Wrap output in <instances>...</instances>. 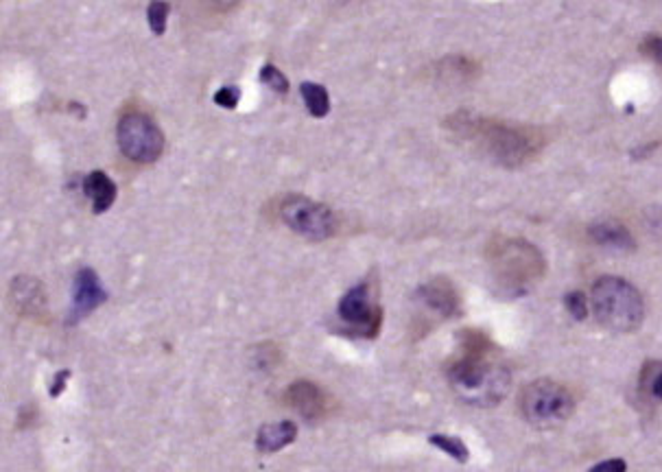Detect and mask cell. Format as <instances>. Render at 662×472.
I'll use <instances>...</instances> for the list:
<instances>
[{
    "label": "cell",
    "instance_id": "1",
    "mask_svg": "<svg viewBox=\"0 0 662 472\" xmlns=\"http://www.w3.org/2000/svg\"><path fill=\"white\" fill-rule=\"evenodd\" d=\"M459 354L448 363V381L455 394L472 407H494L505 398L512 376L503 365L490 363L492 341L481 330H459Z\"/></svg>",
    "mask_w": 662,
    "mask_h": 472
},
{
    "label": "cell",
    "instance_id": "2",
    "mask_svg": "<svg viewBox=\"0 0 662 472\" xmlns=\"http://www.w3.org/2000/svg\"><path fill=\"white\" fill-rule=\"evenodd\" d=\"M451 129L488 160L510 169L536 158L542 145H545V138L534 127L470 116L466 112L451 118Z\"/></svg>",
    "mask_w": 662,
    "mask_h": 472
},
{
    "label": "cell",
    "instance_id": "3",
    "mask_svg": "<svg viewBox=\"0 0 662 472\" xmlns=\"http://www.w3.org/2000/svg\"><path fill=\"white\" fill-rule=\"evenodd\" d=\"M492 276L507 298H516L529 291L531 285L545 276V256L531 243L512 236H499L488 247Z\"/></svg>",
    "mask_w": 662,
    "mask_h": 472
},
{
    "label": "cell",
    "instance_id": "4",
    "mask_svg": "<svg viewBox=\"0 0 662 472\" xmlns=\"http://www.w3.org/2000/svg\"><path fill=\"white\" fill-rule=\"evenodd\" d=\"M593 313L612 333H634L645 320V302L628 280L604 276L593 285Z\"/></svg>",
    "mask_w": 662,
    "mask_h": 472
},
{
    "label": "cell",
    "instance_id": "5",
    "mask_svg": "<svg viewBox=\"0 0 662 472\" xmlns=\"http://www.w3.org/2000/svg\"><path fill=\"white\" fill-rule=\"evenodd\" d=\"M575 409L573 394L564 385L540 379L527 385L520 394L523 418L538 429H558L571 418Z\"/></svg>",
    "mask_w": 662,
    "mask_h": 472
},
{
    "label": "cell",
    "instance_id": "6",
    "mask_svg": "<svg viewBox=\"0 0 662 472\" xmlns=\"http://www.w3.org/2000/svg\"><path fill=\"white\" fill-rule=\"evenodd\" d=\"M118 147L123 156L138 164L156 162L164 151L162 129L151 116L143 112H129L118 121Z\"/></svg>",
    "mask_w": 662,
    "mask_h": 472
},
{
    "label": "cell",
    "instance_id": "7",
    "mask_svg": "<svg viewBox=\"0 0 662 472\" xmlns=\"http://www.w3.org/2000/svg\"><path fill=\"white\" fill-rule=\"evenodd\" d=\"M280 217L295 234L311 241H324L337 230L335 212L306 197H287L280 204Z\"/></svg>",
    "mask_w": 662,
    "mask_h": 472
},
{
    "label": "cell",
    "instance_id": "8",
    "mask_svg": "<svg viewBox=\"0 0 662 472\" xmlns=\"http://www.w3.org/2000/svg\"><path fill=\"white\" fill-rule=\"evenodd\" d=\"M339 320L344 322L352 335L376 337L383 324V309L374 300V291L370 285H357L344 293L337 306Z\"/></svg>",
    "mask_w": 662,
    "mask_h": 472
},
{
    "label": "cell",
    "instance_id": "9",
    "mask_svg": "<svg viewBox=\"0 0 662 472\" xmlns=\"http://www.w3.org/2000/svg\"><path fill=\"white\" fill-rule=\"evenodd\" d=\"M108 300V291L103 289L97 271L84 267L75 278L73 289V313L68 315V326L77 324L79 320L88 317L97 306Z\"/></svg>",
    "mask_w": 662,
    "mask_h": 472
},
{
    "label": "cell",
    "instance_id": "10",
    "mask_svg": "<svg viewBox=\"0 0 662 472\" xmlns=\"http://www.w3.org/2000/svg\"><path fill=\"white\" fill-rule=\"evenodd\" d=\"M287 405L306 422H317L328 413V396L311 381H295L287 389Z\"/></svg>",
    "mask_w": 662,
    "mask_h": 472
},
{
    "label": "cell",
    "instance_id": "11",
    "mask_svg": "<svg viewBox=\"0 0 662 472\" xmlns=\"http://www.w3.org/2000/svg\"><path fill=\"white\" fill-rule=\"evenodd\" d=\"M418 298L435 311L440 317H457L461 313V302L455 287L446 278H435L429 285H422L418 289Z\"/></svg>",
    "mask_w": 662,
    "mask_h": 472
},
{
    "label": "cell",
    "instance_id": "12",
    "mask_svg": "<svg viewBox=\"0 0 662 472\" xmlns=\"http://www.w3.org/2000/svg\"><path fill=\"white\" fill-rule=\"evenodd\" d=\"M84 193H86V197H90L94 215H103V212H108L112 208V204L116 202V195H118L112 177L103 171H92L86 177Z\"/></svg>",
    "mask_w": 662,
    "mask_h": 472
},
{
    "label": "cell",
    "instance_id": "13",
    "mask_svg": "<svg viewBox=\"0 0 662 472\" xmlns=\"http://www.w3.org/2000/svg\"><path fill=\"white\" fill-rule=\"evenodd\" d=\"M11 300L22 315H38L46 306V295L38 280L33 278H16L11 285Z\"/></svg>",
    "mask_w": 662,
    "mask_h": 472
},
{
    "label": "cell",
    "instance_id": "14",
    "mask_svg": "<svg viewBox=\"0 0 662 472\" xmlns=\"http://www.w3.org/2000/svg\"><path fill=\"white\" fill-rule=\"evenodd\" d=\"M295 438H298V427H295V424L289 420L276 422V424H265V427H260V431H258L256 446H258V451H263V453H276V451H280V448H285L291 442H295Z\"/></svg>",
    "mask_w": 662,
    "mask_h": 472
},
{
    "label": "cell",
    "instance_id": "15",
    "mask_svg": "<svg viewBox=\"0 0 662 472\" xmlns=\"http://www.w3.org/2000/svg\"><path fill=\"white\" fill-rule=\"evenodd\" d=\"M590 236H593V241H597L599 245L612 247V250L630 252L636 247L630 230H625L621 223L614 221H601L595 223V226H590Z\"/></svg>",
    "mask_w": 662,
    "mask_h": 472
},
{
    "label": "cell",
    "instance_id": "16",
    "mask_svg": "<svg viewBox=\"0 0 662 472\" xmlns=\"http://www.w3.org/2000/svg\"><path fill=\"white\" fill-rule=\"evenodd\" d=\"M302 99L306 103V110H309L311 116L315 118H324L330 112V97L328 90L319 84H311V81H304L300 86Z\"/></svg>",
    "mask_w": 662,
    "mask_h": 472
},
{
    "label": "cell",
    "instance_id": "17",
    "mask_svg": "<svg viewBox=\"0 0 662 472\" xmlns=\"http://www.w3.org/2000/svg\"><path fill=\"white\" fill-rule=\"evenodd\" d=\"M429 442L435 446V448H440V451H444L446 455H451L457 464H466L468 459H470V453H468V446L461 442L459 438H453V435H442V433H437V435H431Z\"/></svg>",
    "mask_w": 662,
    "mask_h": 472
},
{
    "label": "cell",
    "instance_id": "18",
    "mask_svg": "<svg viewBox=\"0 0 662 472\" xmlns=\"http://www.w3.org/2000/svg\"><path fill=\"white\" fill-rule=\"evenodd\" d=\"M169 14H171V5L167 0H151V5L147 9V20L153 35H164V31H167Z\"/></svg>",
    "mask_w": 662,
    "mask_h": 472
},
{
    "label": "cell",
    "instance_id": "19",
    "mask_svg": "<svg viewBox=\"0 0 662 472\" xmlns=\"http://www.w3.org/2000/svg\"><path fill=\"white\" fill-rule=\"evenodd\" d=\"M260 81H263L265 86H269L274 92L278 94H287L289 92V79L280 73L276 66H263L260 68Z\"/></svg>",
    "mask_w": 662,
    "mask_h": 472
},
{
    "label": "cell",
    "instance_id": "20",
    "mask_svg": "<svg viewBox=\"0 0 662 472\" xmlns=\"http://www.w3.org/2000/svg\"><path fill=\"white\" fill-rule=\"evenodd\" d=\"M564 306L566 311L571 313L573 320L577 322H584L588 317V300L582 291H571L564 295Z\"/></svg>",
    "mask_w": 662,
    "mask_h": 472
},
{
    "label": "cell",
    "instance_id": "21",
    "mask_svg": "<svg viewBox=\"0 0 662 472\" xmlns=\"http://www.w3.org/2000/svg\"><path fill=\"white\" fill-rule=\"evenodd\" d=\"M239 101H241V90L236 86H223L215 94V103L223 110H234L236 105H239Z\"/></svg>",
    "mask_w": 662,
    "mask_h": 472
},
{
    "label": "cell",
    "instance_id": "22",
    "mask_svg": "<svg viewBox=\"0 0 662 472\" xmlns=\"http://www.w3.org/2000/svg\"><path fill=\"white\" fill-rule=\"evenodd\" d=\"M641 51H643V55H647L649 59H654L656 64L662 66V38H658V35H652V38H647L641 44Z\"/></svg>",
    "mask_w": 662,
    "mask_h": 472
},
{
    "label": "cell",
    "instance_id": "23",
    "mask_svg": "<svg viewBox=\"0 0 662 472\" xmlns=\"http://www.w3.org/2000/svg\"><path fill=\"white\" fill-rule=\"evenodd\" d=\"M68 379H70V372H68V370H62V372H57V374L53 376V383H51V389H49L51 398H57V396H62V394H64Z\"/></svg>",
    "mask_w": 662,
    "mask_h": 472
},
{
    "label": "cell",
    "instance_id": "24",
    "mask_svg": "<svg viewBox=\"0 0 662 472\" xmlns=\"http://www.w3.org/2000/svg\"><path fill=\"white\" fill-rule=\"evenodd\" d=\"M625 470H628V466H625L623 459H606V462L590 468V472H625Z\"/></svg>",
    "mask_w": 662,
    "mask_h": 472
},
{
    "label": "cell",
    "instance_id": "25",
    "mask_svg": "<svg viewBox=\"0 0 662 472\" xmlns=\"http://www.w3.org/2000/svg\"><path fill=\"white\" fill-rule=\"evenodd\" d=\"M652 394H654L658 400H662V372H658V374L654 376V381H652Z\"/></svg>",
    "mask_w": 662,
    "mask_h": 472
},
{
    "label": "cell",
    "instance_id": "26",
    "mask_svg": "<svg viewBox=\"0 0 662 472\" xmlns=\"http://www.w3.org/2000/svg\"><path fill=\"white\" fill-rule=\"evenodd\" d=\"M212 5H217V7H223V9H228V7H234L236 3H239V0H210Z\"/></svg>",
    "mask_w": 662,
    "mask_h": 472
}]
</instances>
